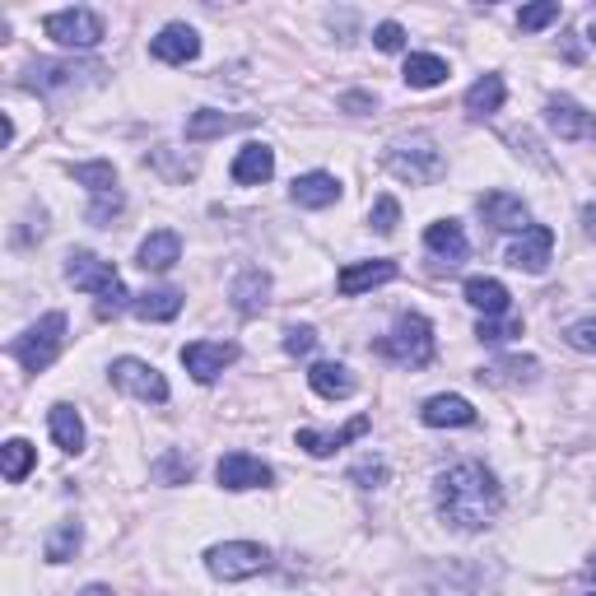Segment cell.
Returning <instances> with one entry per match:
<instances>
[{
  "label": "cell",
  "mask_w": 596,
  "mask_h": 596,
  "mask_svg": "<svg viewBox=\"0 0 596 596\" xmlns=\"http://www.w3.org/2000/svg\"><path fill=\"white\" fill-rule=\"evenodd\" d=\"M433 504L439 518L456 531H485L494 522V512L504 508V489L494 481V471L481 462H456L433 481Z\"/></svg>",
  "instance_id": "1"
},
{
  "label": "cell",
  "mask_w": 596,
  "mask_h": 596,
  "mask_svg": "<svg viewBox=\"0 0 596 596\" xmlns=\"http://www.w3.org/2000/svg\"><path fill=\"white\" fill-rule=\"evenodd\" d=\"M66 280L75 285V289H85V294H93L98 298V317L103 322H112V317H122L131 303H126V285H122V275L112 271V262H103V256H93V252H70L66 256Z\"/></svg>",
  "instance_id": "2"
},
{
  "label": "cell",
  "mask_w": 596,
  "mask_h": 596,
  "mask_svg": "<svg viewBox=\"0 0 596 596\" xmlns=\"http://www.w3.org/2000/svg\"><path fill=\"white\" fill-rule=\"evenodd\" d=\"M377 354L391 364H401V368H429L433 354H439V341H433V327L420 312H401L396 327L377 341Z\"/></svg>",
  "instance_id": "3"
},
{
  "label": "cell",
  "mask_w": 596,
  "mask_h": 596,
  "mask_svg": "<svg viewBox=\"0 0 596 596\" xmlns=\"http://www.w3.org/2000/svg\"><path fill=\"white\" fill-rule=\"evenodd\" d=\"M383 168L396 177V183H410V187H429L443 177V150L429 141V135H410V141H396L383 154Z\"/></svg>",
  "instance_id": "4"
},
{
  "label": "cell",
  "mask_w": 596,
  "mask_h": 596,
  "mask_svg": "<svg viewBox=\"0 0 596 596\" xmlns=\"http://www.w3.org/2000/svg\"><path fill=\"white\" fill-rule=\"evenodd\" d=\"M66 312H47V317H37V322L24 331V335H14V345L10 354L19 364H24L29 373H47L56 364V354L66 350Z\"/></svg>",
  "instance_id": "5"
},
{
  "label": "cell",
  "mask_w": 596,
  "mask_h": 596,
  "mask_svg": "<svg viewBox=\"0 0 596 596\" xmlns=\"http://www.w3.org/2000/svg\"><path fill=\"white\" fill-rule=\"evenodd\" d=\"M206 569L220 583H247V578H256V573L271 569V550L256 545V541H224V545L206 550Z\"/></svg>",
  "instance_id": "6"
},
{
  "label": "cell",
  "mask_w": 596,
  "mask_h": 596,
  "mask_svg": "<svg viewBox=\"0 0 596 596\" xmlns=\"http://www.w3.org/2000/svg\"><path fill=\"white\" fill-rule=\"evenodd\" d=\"M43 33L62 47L89 52V47L103 43V19H98L93 10H56V14L43 19Z\"/></svg>",
  "instance_id": "7"
},
{
  "label": "cell",
  "mask_w": 596,
  "mask_h": 596,
  "mask_svg": "<svg viewBox=\"0 0 596 596\" xmlns=\"http://www.w3.org/2000/svg\"><path fill=\"white\" fill-rule=\"evenodd\" d=\"M75 183H85L93 191V206H89V224H112V214H122V191H117V173L112 164H75Z\"/></svg>",
  "instance_id": "8"
},
{
  "label": "cell",
  "mask_w": 596,
  "mask_h": 596,
  "mask_svg": "<svg viewBox=\"0 0 596 596\" xmlns=\"http://www.w3.org/2000/svg\"><path fill=\"white\" fill-rule=\"evenodd\" d=\"M112 387L117 391H126V396H135V401H154V406H164L168 401V383H164V373H158L154 364H145V360H117L112 368Z\"/></svg>",
  "instance_id": "9"
},
{
  "label": "cell",
  "mask_w": 596,
  "mask_h": 596,
  "mask_svg": "<svg viewBox=\"0 0 596 596\" xmlns=\"http://www.w3.org/2000/svg\"><path fill=\"white\" fill-rule=\"evenodd\" d=\"M214 475H220V485L233 489V494H243V489H266V485L275 481V471L262 462V456H252V452H229V456H220Z\"/></svg>",
  "instance_id": "10"
},
{
  "label": "cell",
  "mask_w": 596,
  "mask_h": 596,
  "mask_svg": "<svg viewBox=\"0 0 596 596\" xmlns=\"http://www.w3.org/2000/svg\"><path fill=\"white\" fill-rule=\"evenodd\" d=\"M545 122H550V131L560 135V141H587V145H596V112L578 108L573 98H550Z\"/></svg>",
  "instance_id": "11"
},
{
  "label": "cell",
  "mask_w": 596,
  "mask_h": 596,
  "mask_svg": "<svg viewBox=\"0 0 596 596\" xmlns=\"http://www.w3.org/2000/svg\"><path fill=\"white\" fill-rule=\"evenodd\" d=\"M233 360H238V345H229V341H196V345H183L187 373L196 377V383H206V387H210Z\"/></svg>",
  "instance_id": "12"
},
{
  "label": "cell",
  "mask_w": 596,
  "mask_h": 596,
  "mask_svg": "<svg viewBox=\"0 0 596 596\" xmlns=\"http://www.w3.org/2000/svg\"><path fill=\"white\" fill-rule=\"evenodd\" d=\"M481 214H485V224L499 229V233H527L531 229V210H527L522 196H512V191L481 196Z\"/></svg>",
  "instance_id": "13"
},
{
  "label": "cell",
  "mask_w": 596,
  "mask_h": 596,
  "mask_svg": "<svg viewBox=\"0 0 596 596\" xmlns=\"http://www.w3.org/2000/svg\"><path fill=\"white\" fill-rule=\"evenodd\" d=\"M396 275H401V266H396V262H387V256H377V262H350L341 275H335V289H341L345 298H360L364 289L391 285Z\"/></svg>",
  "instance_id": "14"
},
{
  "label": "cell",
  "mask_w": 596,
  "mask_h": 596,
  "mask_svg": "<svg viewBox=\"0 0 596 596\" xmlns=\"http://www.w3.org/2000/svg\"><path fill=\"white\" fill-rule=\"evenodd\" d=\"M79 75H103V66H75V62H37V66H29L24 70V79L19 85L24 89H43V93H52V89H75L79 85Z\"/></svg>",
  "instance_id": "15"
},
{
  "label": "cell",
  "mask_w": 596,
  "mask_h": 596,
  "mask_svg": "<svg viewBox=\"0 0 596 596\" xmlns=\"http://www.w3.org/2000/svg\"><path fill=\"white\" fill-rule=\"evenodd\" d=\"M550 252H554V229H545V224H531L518 243L508 247V262L518 266V271H527V275H541L545 266H550Z\"/></svg>",
  "instance_id": "16"
},
{
  "label": "cell",
  "mask_w": 596,
  "mask_h": 596,
  "mask_svg": "<svg viewBox=\"0 0 596 596\" xmlns=\"http://www.w3.org/2000/svg\"><path fill=\"white\" fill-rule=\"evenodd\" d=\"M150 56L154 62H164V66H187V62L201 56V37H196V29H187V24H168L150 43Z\"/></svg>",
  "instance_id": "17"
},
{
  "label": "cell",
  "mask_w": 596,
  "mask_h": 596,
  "mask_svg": "<svg viewBox=\"0 0 596 596\" xmlns=\"http://www.w3.org/2000/svg\"><path fill=\"white\" fill-rule=\"evenodd\" d=\"M229 298H233V312L238 317H256V312L271 303V275L262 266L238 271V280L229 285Z\"/></svg>",
  "instance_id": "18"
},
{
  "label": "cell",
  "mask_w": 596,
  "mask_h": 596,
  "mask_svg": "<svg viewBox=\"0 0 596 596\" xmlns=\"http://www.w3.org/2000/svg\"><path fill=\"white\" fill-rule=\"evenodd\" d=\"M373 429L368 415H354V420L345 429H335V433H317V429H298V448H303L308 456H331L335 448H345L354 439H364V433Z\"/></svg>",
  "instance_id": "19"
},
{
  "label": "cell",
  "mask_w": 596,
  "mask_h": 596,
  "mask_svg": "<svg viewBox=\"0 0 596 596\" xmlns=\"http://www.w3.org/2000/svg\"><path fill=\"white\" fill-rule=\"evenodd\" d=\"M229 173H233L238 187H262V183H271V173H275V150L262 145V141H252V145L238 150Z\"/></svg>",
  "instance_id": "20"
},
{
  "label": "cell",
  "mask_w": 596,
  "mask_h": 596,
  "mask_svg": "<svg viewBox=\"0 0 596 596\" xmlns=\"http://www.w3.org/2000/svg\"><path fill=\"white\" fill-rule=\"evenodd\" d=\"M289 201L303 206V210H327V206L341 201V183H335L331 173H303V177H294Z\"/></svg>",
  "instance_id": "21"
},
{
  "label": "cell",
  "mask_w": 596,
  "mask_h": 596,
  "mask_svg": "<svg viewBox=\"0 0 596 596\" xmlns=\"http://www.w3.org/2000/svg\"><path fill=\"white\" fill-rule=\"evenodd\" d=\"M135 262H141V271H173L177 262H183V238H177L173 229H154L145 243H141V252H135Z\"/></svg>",
  "instance_id": "22"
},
{
  "label": "cell",
  "mask_w": 596,
  "mask_h": 596,
  "mask_svg": "<svg viewBox=\"0 0 596 596\" xmlns=\"http://www.w3.org/2000/svg\"><path fill=\"white\" fill-rule=\"evenodd\" d=\"M424 247H429V256H439L443 266H462L466 262V233H462V224L456 220H439V224H429L424 229Z\"/></svg>",
  "instance_id": "23"
},
{
  "label": "cell",
  "mask_w": 596,
  "mask_h": 596,
  "mask_svg": "<svg viewBox=\"0 0 596 596\" xmlns=\"http://www.w3.org/2000/svg\"><path fill=\"white\" fill-rule=\"evenodd\" d=\"M420 420L429 429H466V424H475V406L466 401V396H429Z\"/></svg>",
  "instance_id": "24"
},
{
  "label": "cell",
  "mask_w": 596,
  "mask_h": 596,
  "mask_svg": "<svg viewBox=\"0 0 596 596\" xmlns=\"http://www.w3.org/2000/svg\"><path fill=\"white\" fill-rule=\"evenodd\" d=\"M504 98H508L504 75H481V79H475V85L466 89V117L485 122V117H494V112L504 108Z\"/></svg>",
  "instance_id": "25"
},
{
  "label": "cell",
  "mask_w": 596,
  "mask_h": 596,
  "mask_svg": "<svg viewBox=\"0 0 596 596\" xmlns=\"http://www.w3.org/2000/svg\"><path fill=\"white\" fill-rule=\"evenodd\" d=\"M47 424H52V439H56V448L62 452H79L85 448V420H79V410L75 406H66V401H56L52 410H47Z\"/></svg>",
  "instance_id": "26"
},
{
  "label": "cell",
  "mask_w": 596,
  "mask_h": 596,
  "mask_svg": "<svg viewBox=\"0 0 596 596\" xmlns=\"http://www.w3.org/2000/svg\"><path fill=\"white\" fill-rule=\"evenodd\" d=\"M466 303L475 308V312H485V317H504L512 303H508V289L499 285V280H489V275H471L466 280Z\"/></svg>",
  "instance_id": "27"
},
{
  "label": "cell",
  "mask_w": 596,
  "mask_h": 596,
  "mask_svg": "<svg viewBox=\"0 0 596 596\" xmlns=\"http://www.w3.org/2000/svg\"><path fill=\"white\" fill-rule=\"evenodd\" d=\"M308 383H312L317 396H327V401H345V396H354V373L345 364H312Z\"/></svg>",
  "instance_id": "28"
},
{
  "label": "cell",
  "mask_w": 596,
  "mask_h": 596,
  "mask_svg": "<svg viewBox=\"0 0 596 596\" xmlns=\"http://www.w3.org/2000/svg\"><path fill=\"white\" fill-rule=\"evenodd\" d=\"M401 75H406L410 89H439L448 79V62H443V56H433V52H410Z\"/></svg>",
  "instance_id": "29"
},
{
  "label": "cell",
  "mask_w": 596,
  "mask_h": 596,
  "mask_svg": "<svg viewBox=\"0 0 596 596\" xmlns=\"http://www.w3.org/2000/svg\"><path fill=\"white\" fill-rule=\"evenodd\" d=\"M131 312L141 317V322H173V317L183 312V294L177 289H150V294L135 298Z\"/></svg>",
  "instance_id": "30"
},
{
  "label": "cell",
  "mask_w": 596,
  "mask_h": 596,
  "mask_svg": "<svg viewBox=\"0 0 596 596\" xmlns=\"http://www.w3.org/2000/svg\"><path fill=\"white\" fill-rule=\"evenodd\" d=\"M33 462H37V448L24 443V439H10L5 448H0V471H5V481H10V485L24 481V475L33 471Z\"/></svg>",
  "instance_id": "31"
},
{
  "label": "cell",
  "mask_w": 596,
  "mask_h": 596,
  "mask_svg": "<svg viewBox=\"0 0 596 596\" xmlns=\"http://www.w3.org/2000/svg\"><path fill=\"white\" fill-rule=\"evenodd\" d=\"M79 541H85V527H79L75 518L56 522V531L47 536V564H66V560H75Z\"/></svg>",
  "instance_id": "32"
},
{
  "label": "cell",
  "mask_w": 596,
  "mask_h": 596,
  "mask_svg": "<svg viewBox=\"0 0 596 596\" xmlns=\"http://www.w3.org/2000/svg\"><path fill=\"white\" fill-rule=\"evenodd\" d=\"M233 126H238V117H224V112L206 108V112H196L191 122H187V141H210V135H224Z\"/></svg>",
  "instance_id": "33"
},
{
  "label": "cell",
  "mask_w": 596,
  "mask_h": 596,
  "mask_svg": "<svg viewBox=\"0 0 596 596\" xmlns=\"http://www.w3.org/2000/svg\"><path fill=\"white\" fill-rule=\"evenodd\" d=\"M554 19H560V5L554 0H541V5H527L522 14H518V29L522 33H541V29H550Z\"/></svg>",
  "instance_id": "34"
},
{
  "label": "cell",
  "mask_w": 596,
  "mask_h": 596,
  "mask_svg": "<svg viewBox=\"0 0 596 596\" xmlns=\"http://www.w3.org/2000/svg\"><path fill=\"white\" fill-rule=\"evenodd\" d=\"M475 335H481L485 345H504L512 335H522V322H494V317H485V322L475 327Z\"/></svg>",
  "instance_id": "35"
},
{
  "label": "cell",
  "mask_w": 596,
  "mask_h": 596,
  "mask_svg": "<svg viewBox=\"0 0 596 596\" xmlns=\"http://www.w3.org/2000/svg\"><path fill=\"white\" fill-rule=\"evenodd\" d=\"M396 224H401V206H396V196H377L373 229H377V233H396Z\"/></svg>",
  "instance_id": "36"
},
{
  "label": "cell",
  "mask_w": 596,
  "mask_h": 596,
  "mask_svg": "<svg viewBox=\"0 0 596 596\" xmlns=\"http://www.w3.org/2000/svg\"><path fill=\"white\" fill-rule=\"evenodd\" d=\"M512 377V383H531L536 377V360H504V364H494V368H485L481 377Z\"/></svg>",
  "instance_id": "37"
},
{
  "label": "cell",
  "mask_w": 596,
  "mask_h": 596,
  "mask_svg": "<svg viewBox=\"0 0 596 596\" xmlns=\"http://www.w3.org/2000/svg\"><path fill=\"white\" fill-rule=\"evenodd\" d=\"M350 481H354V485H364V489H373V485H383V481H387V462H373V456H368V462H360V466H350Z\"/></svg>",
  "instance_id": "38"
},
{
  "label": "cell",
  "mask_w": 596,
  "mask_h": 596,
  "mask_svg": "<svg viewBox=\"0 0 596 596\" xmlns=\"http://www.w3.org/2000/svg\"><path fill=\"white\" fill-rule=\"evenodd\" d=\"M373 43H377V52H401V47H406V29L387 19V24L373 29Z\"/></svg>",
  "instance_id": "39"
},
{
  "label": "cell",
  "mask_w": 596,
  "mask_h": 596,
  "mask_svg": "<svg viewBox=\"0 0 596 596\" xmlns=\"http://www.w3.org/2000/svg\"><path fill=\"white\" fill-rule=\"evenodd\" d=\"M158 475L173 481V485H187L191 481V462H187V456H177V452H168L164 462H158Z\"/></svg>",
  "instance_id": "40"
},
{
  "label": "cell",
  "mask_w": 596,
  "mask_h": 596,
  "mask_svg": "<svg viewBox=\"0 0 596 596\" xmlns=\"http://www.w3.org/2000/svg\"><path fill=\"white\" fill-rule=\"evenodd\" d=\"M312 345H317L312 327H289L285 331V354H312Z\"/></svg>",
  "instance_id": "41"
},
{
  "label": "cell",
  "mask_w": 596,
  "mask_h": 596,
  "mask_svg": "<svg viewBox=\"0 0 596 596\" xmlns=\"http://www.w3.org/2000/svg\"><path fill=\"white\" fill-rule=\"evenodd\" d=\"M569 345L596 354V317H587V322H578V327H569Z\"/></svg>",
  "instance_id": "42"
},
{
  "label": "cell",
  "mask_w": 596,
  "mask_h": 596,
  "mask_svg": "<svg viewBox=\"0 0 596 596\" xmlns=\"http://www.w3.org/2000/svg\"><path fill=\"white\" fill-rule=\"evenodd\" d=\"M345 108L350 112H364V108H373V98L368 93H345Z\"/></svg>",
  "instance_id": "43"
},
{
  "label": "cell",
  "mask_w": 596,
  "mask_h": 596,
  "mask_svg": "<svg viewBox=\"0 0 596 596\" xmlns=\"http://www.w3.org/2000/svg\"><path fill=\"white\" fill-rule=\"evenodd\" d=\"M583 229L587 238H596V206H583Z\"/></svg>",
  "instance_id": "44"
},
{
  "label": "cell",
  "mask_w": 596,
  "mask_h": 596,
  "mask_svg": "<svg viewBox=\"0 0 596 596\" xmlns=\"http://www.w3.org/2000/svg\"><path fill=\"white\" fill-rule=\"evenodd\" d=\"M79 596H112V587H103V583H93V587H85Z\"/></svg>",
  "instance_id": "45"
},
{
  "label": "cell",
  "mask_w": 596,
  "mask_h": 596,
  "mask_svg": "<svg viewBox=\"0 0 596 596\" xmlns=\"http://www.w3.org/2000/svg\"><path fill=\"white\" fill-rule=\"evenodd\" d=\"M587 578H596V560H592V564H587Z\"/></svg>",
  "instance_id": "46"
},
{
  "label": "cell",
  "mask_w": 596,
  "mask_h": 596,
  "mask_svg": "<svg viewBox=\"0 0 596 596\" xmlns=\"http://www.w3.org/2000/svg\"><path fill=\"white\" fill-rule=\"evenodd\" d=\"M592 43H596V19H592Z\"/></svg>",
  "instance_id": "47"
},
{
  "label": "cell",
  "mask_w": 596,
  "mask_h": 596,
  "mask_svg": "<svg viewBox=\"0 0 596 596\" xmlns=\"http://www.w3.org/2000/svg\"><path fill=\"white\" fill-rule=\"evenodd\" d=\"M587 596H596V592H587Z\"/></svg>",
  "instance_id": "48"
}]
</instances>
